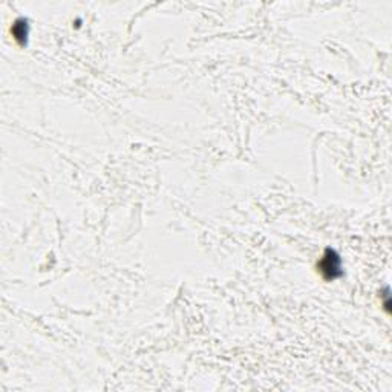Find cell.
Returning a JSON list of instances; mask_svg holds the SVG:
<instances>
[{"instance_id": "obj_2", "label": "cell", "mask_w": 392, "mask_h": 392, "mask_svg": "<svg viewBox=\"0 0 392 392\" xmlns=\"http://www.w3.org/2000/svg\"><path fill=\"white\" fill-rule=\"evenodd\" d=\"M13 36L20 43L25 45L28 39V22L25 19H17L13 25Z\"/></svg>"}, {"instance_id": "obj_1", "label": "cell", "mask_w": 392, "mask_h": 392, "mask_svg": "<svg viewBox=\"0 0 392 392\" xmlns=\"http://www.w3.org/2000/svg\"><path fill=\"white\" fill-rule=\"evenodd\" d=\"M317 268H319V271H320V274L325 281H334V279L340 277L342 273H343L342 271V259L331 248L325 250L323 256L317 262Z\"/></svg>"}, {"instance_id": "obj_3", "label": "cell", "mask_w": 392, "mask_h": 392, "mask_svg": "<svg viewBox=\"0 0 392 392\" xmlns=\"http://www.w3.org/2000/svg\"><path fill=\"white\" fill-rule=\"evenodd\" d=\"M384 300H383V306L386 310V313H390V299H389V288L384 290Z\"/></svg>"}]
</instances>
